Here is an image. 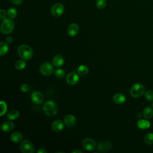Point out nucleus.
I'll return each mask as SVG.
<instances>
[{
    "mask_svg": "<svg viewBox=\"0 0 153 153\" xmlns=\"http://www.w3.org/2000/svg\"><path fill=\"white\" fill-rule=\"evenodd\" d=\"M18 55L23 60H30L33 56V50L32 48L26 44L20 45L17 48Z\"/></svg>",
    "mask_w": 153,
    "mask_h": 153,
    "instance_id": "obj_1",
    "label": "nucleus"
},
{
    "mask_svg": "<svg viewBox=\"0 0 153 153\" xmlns=\"http://www.w3.org/2000/svg\"><path fill=\"white\" fill-rule=\"evenodd\" d=\"M43 111L44 114L48 117L56 115L58 112L57 105L53 100L45 102L43 105Z\"/></svg>",
    "mask_w": 153,
    "mask_h": 153,
    "instance_id": "obj_2",
    "label": "nucleus"
},
{
    "mask_svg": "<svg viewBox=\"0 0 153 153\" xmlns=\"http://www.w3.org/2000/svg\"><path fill=\"white\" fill-rule=\"evenodd\" d=\"M14 28V22L10 19H5L2 21L1 26V30L3 34H9Z\"/></svg>",
    "mask_w": 153,
    "mask_h": 153,
    "instance_id": "obj_3",
    "label": "nucleus"
},
{
    "mask_svg": "<svg viewBox=\"0 0 153 153\" xmlns=\"http://www.w3.org/2000/svg\"><path fill=\"white\" fill-rule=\"evenodd\" d=\"M145 88L143 84L136 83L131 86L130 90V93L133 97L137 98L142 96L145 93Z\"/></svg>",
    "mask_w": 153,
    "mask_h": 153,
    "instance_id": "obj_4",
    "label": "nucleus"
},
{
    "mask_svg": "<svg viewBox=\"0 0 153 153\" xmlns=\"http://www.w3.org/2000/svg\"><path fill=\"white\" fill-rule=\"evenodd\" d=\"M39 71L43 75L50 76L54 72V67L50 63L44 62L41 65Z\"/></svg>",
    "mask_w": 153,
    "mask_h": 153,
    "instance_id": "obj_5",
    "label": "nucleus"
},
{
    "mask_svg": "<svg viewBox=\"0 0 153 153\" xmlns=\"http://www.w3.org/2000/svg\"><path fill=\"white\" fill-rule=\"evenodd\" d=\"M20 149L23 153H33L34 152V146L29 140H24L20 145Z\"/></svg>",
    "mask_w": 153,
    "mask_h": 153,
    "instance_id": "obj_6",
    "label": "nucleus"
},
{
    "mask_svg": "<svg viewBox=\"0 0 153 153\" xmlns=\"http://www.w3.org/2000/svg\"><path fill=\"white\" fill-rule=\"evenodd\" d=\"M82 146L84 149L88 151H91L96 148V143L93 139L90 137H87L82 140Z\"/></svg>",
    "mask_w": 153,
    "mask_h": 153,
    "instance_id": "obj_7",
    "label": "nucleus"
},
{
    "mask_svg": "<svg viewBox=\"0 0 153 153\" xmlns=\"http://www.w3.org/2000/svg\"><path fill=\"white\" fill-rule=\"evenodd\" d=\"M64 12V6L60 3L55 4L51 9V13L54 17L60 16Z\"/></svg>",
    "mask_w": 153,
    "mask_h": 153,
    "instance_id": "obj_8",
    "label": "nucleus"
},
{
    "mask_svg": "<svg viewBox=\"0 0 153 153\" xmlns=\"http://www.w3.org/2000/svg\"><path fill=\"white\" fill-rule=\"evenodd\" d=\"M112 148V145L109 141H103L98 143L97 146V149L99 152H106L110 151Z\"/></svg>",
    "mask_w": 153,
    "mask_h": 153,
    "instance_id": "obj_9",
    "label": "nucleus"
},
{
    "mask_svg": "<svg viewBox=\"0 0 153 153\" xmlns=\"http://www.w3.org/2000/svg\"><path fill=\"white\" fill-rule=\"evenodd\" d=\"M79 80V77L75 72H71L66 76V81L69 85H75Z\"/></svg>",
    "mask_w": 153,
    "mask_h": 153,
    "instance_id": "obj_10",
    "label": "nucleus"
},
{
    "mask_svg": "<svg viewBox=\"0 0 153 153\" xmlns=\"http://www.w3.org/2000/svg\"><path fill=\"white\" fill-rule=\"evenodd\" d=\"M31 100L35 104H41L44 101V96L40 91H34L31 94Z\"/></svg>",
    "mask_w": 153,
    "mask_h": 153,
    "instance_id": "obj_11",
    "label": "nucleus"
},
{
    "mask_svg": "<svg viewBox=\"0 0 153 153\" xmlns=\"http://www.w3.org/2000/svg\"><path fill=\"white\" fill-rule=\"evenodd\" d=\"M64 124L62 120H56L51 124V128L55 132H59L63 128Z\"/></svg>",
    "mask_w": 153,
    "mask_h": 153,
    "instance_id": "obj_12",
    "label": "nucleus"
},
{
    "mask_svg": "<svg viewBox=\"0 0 153 153\" xmlns=\"http://www.w3.org/2000/svg\"><path fill=\"white\" fill-rule=\"evenodd\" d=\"M52 62H53V65L55 67L60 68L63 65L65 60L62 56L57 54L54 56V57L52 59Z\"/></svg>",
    "mask_w": 153,
    "mask_h": 153,
    "instance_id": "obj_13",
    "label": "nucleus"
},
{
    "mask_svg": "<svg viewBox=\"0 0 153 153\" xmlns=\"http://www.w3.org/2000/svg\"><path fill=\"white\" fill-rule=\"evenodd\" d=\"M76 122V120L75 116L72 114H68L64 118V123L66 126L68 127L74 126Z\"/></svg>",
    "mask_w": 153,
    "mask_h": 153,
    "instance_id": "obj_14",
    "label": "nucleus"
},
{
    "mask_svg": "<svg viewBox=\"0 0 153 153\" xmlns=\"http://www.w3.org/2000/svg\"><path fill=\"white\" fill-rule=\"evenodd\" d=\"M14 127V124L10 121L4 122L1 126V130L4 132L11 131V130H13Z\"/></svg>",
    "mask_w": 153,
    "mask_h": 153,
    "instance_id": "obj_15",
    "label": "nucleus"
},
{
    "mask_svg": "<svg viewBox=\"0 0 153 153\" xmlns=\"http://www.w3.org/2000/svg\"><path fill=\"white\" fill-rule=\"evenodd\" d=\"M79 30L78 26L75 23H72L69 25L68 29V33L71 36H75Z\"/></svg>",
    "mask_w": 153,
    "mask_h": 153,
    "instance_id": "obj_16",
    "label": "nucleus"
},
{
    "mask_svg": "<svg viewBox=\"0 0 153 153\" xmlns=\"http://www.w3.org/2000/svg\"><path fill=\"white\" fill-rule=\"evenodd\" d=\"M10 139L14 143H19L23 139V135L19 131H14L10 135Z\"/></svg>",
    "mask_w": 153,
    "mask_h": 153,
    "instance_id": "obj_17",
    "label": "nucleus"
},
{
    "mask_svg": "<svg viewBox=\"0 0 153 153\" xmlns=\"http://www.w3.org/2000/svg\"><path fill=\"white\" fill-rule=\"evenodd\" d=\"M113 100L117 104H123L126 101V97L121 93H117L114 96Z\"/></svg>",
    "mask_w": 153,
    "mask_h": 153,
    "instance_id": "obj_18",
    "label": "nucleus"
},
{
    "mask_svg": "<svg viewBox=\"0 0 153 153\" xmlns=\"http://www.w3.org/2000/svg\"><path fill=\"white\" fill-rule=\"evenodd\" d=\"M20 116V113L17 110H12L10 112L8 113L7 115V119L10 120H14L17 118H18Z\"/></svg>",
    "mask_w": 153,
    "mask_h": 153,
    "instance_id": "obj_19",
    "label": "nucleus"
},
{
    "mask_svg": "<svg viewBox=\"0 0 153 153\" xmlns=\"http://www.w3.org/2000/svg\"><path fill=\"white\" fill-rule=\"evenodd\" d=\"M76 72L78 75L84 76L87 74V73L88 72V68L86 65H81L78 67L76 69Z\"/></svg>",
    "mask_w": 153,
    "mask_h": 153,
    "instance_id": "obj_20",
    "label": "nucleus"
},
{
    "mask_svg": "<svg viewBox=\"0 0 153 153\" xmlns=\"http://www.w3.org/2000/svg\"><path fill=\"white\" fill-rule=\"evenodd\" d=\"M143 117L146 119L151 118L153 117V110H152V109L149 106H147V107L145 108L143 111Z\"/></svg>",
    "mask_w": 153,
    "mask_h": 153,
    "instance_id": "obj_21",
    "label": "nucleus"
},
{
    "mask_svg": "<svg viewBox=\"0 0 153 153\" xmlns=\"http://www.w3.org/2000/svg\"><path fill=\"white\" fill-rule=\"evenodd\" d=\"M137 124L138 127L141 129H146L150 127V123L145 120H139Z\"/></svg>",
    "mask_w": 153,
    "mask_h": 153,
    "instance_id": "obj_22",
    "label": "nucleus"
},
{
    "mask_svg": "<svg viewBox=\"0 0 153 153\" xmlns=\"http://www.w3.org/2000/svg\"><path fill=\"white\" fill-rule=\"evenodd\" d=\"M8 44L5 41H1L0 42V55L3 56L5 54L8 50Z\"/></svg>",
    "mask_w": 153,
    "mask_h": 153,
    "instance_id": "obj_23",
    "label": "nucleus"
},
{
    "mask_svg": "<svg viewBox=\"0 0 153 153\" xmlns=\"http://www.w3.org/2000/svg\"><path fill=\"white\" fill-rule=\"evenodd\" d=\"M26 62L24 60H18L15 62L14 66L17 69L22 70L26 66Z\"/></svg>",
    "mask_w": 153,
    "mask_h": 153,
    "instance_id": "obj_24",
    "label": "nucleus"
},
{
    "mask_svg": "<svg viewBox=\"0 0 153 153\" xmlns=\"http://www.w3.org/2000/svg\"><path fill=\"white\" fill-rule=\"evenodd\" d=\"M144 140L147 145H152L153 143V133H147L145 136Z\"/></svg>",
    "mask_w": 153,
    "mask_h": 153,
    "instance_id": "obj_25",
    "label": "nucleus"
},
{
    "mask_svg": "<svg viewBox=\"0 0 153 153\" xmlns=\"http://www.w3.org/2000/svg\"><path fill=\"white\" fill-rule=\"evenodd\" d=\"M0 106H1V113L0 115L3 116L7 111V103L1 100L0 102Z\"/></svg>",
    "mask_w": 153,
    "mask_h": 153,
    "instance_id": "obj_26",
    "label": "nucleus"
},
{
    "mask_svg": "<svg viewBox=\"0 0 153 153\" xmlns=\"http://www.w3.org/2000/svg\"><path fill=\"white\" fill-rule=\"evenodd\" d=\"M17 10L14 8H10L8 9L7 12V15L10 19H14L17 16Z\"/></svg>",
    "mask_w": 153,
    "mask_h": 153,
    "instance_id": "obj_27",
    "label": "nucleus"
},
{
    "mask_svg": "<svg viewBox=\"0 0 153 153\" xmlns=\"http://www.w3.org/2000/svg\"><path fill=\"white\" fill-rule=\"evenodd\" d=\"M54 73L55 76L58 78H62L65 75V72L63 69H57Z\"/></svg>",
    "mask_w": 153,
    "mask_h": 153,
    "instance_id": "obj_28",
    "label": "nucleus"
},
{
    "mask_svg": "<svg viewBox=\"0 0 153 153\" xmlns=\"http://www.w3.org/2000/svg\"><path fill=\"white\" fill-rule=\"evenodd\" d=\"M106 5V0H97L96 6L99 9H103Z\"/></svg>",
    "mask_w": 153,
    "mask_h": 153,
    "instance_id": "obj_29",
    "label": "nucleus"
},
{
    "mask_svg": "<svg viewBox=\"0 0 153 153\" xmlns=\"http://www.w3.org/2000/svg\"><path fill=\"white\" fill-rule=\"evenodd\" d=\"M145 96L148 101H153V91L148 90L145 93Z\"/></svg>",
    "mask_w": 153,
    "mask_h": 153,
    "instance_id": "obj_30",
    "label": "nucleus"
},
{
    "mask_svg": "<svg viewBox=\"0 0 153 153\" xmlns=\"http://www.w3.org/2000/svg\"><path fill=\"white\" fill-rule=\"evenodd\" d=\"M20 89L22 92H24V93L27 92L29 90V85H27V84H23L20 87Z\"/></svg>",
    "mask_w": 153,
    "mask_h": 153,
    "instance_id": "obj_31",
    "label": "nucleus"
},
{
    "mask_svg": "<svg viewBox=\"0 0 153 153\" xmlns=\"http://www.w3.org/2000/svg\"><path fill=\"white\" fill-rule=\"evenodd\" d=\"M6 16H7V13H6V11L3 10V9H1L0 10V18L1 19H5V17H6Z\"/></svg>",
    "mask_w": 153,
    "mask_h": 153,
    "instance_id": "obj_32",
    "label": "nucleus"
},
{
    "mask_svg": "<svg viewBox=\"0 0 153 153\" xmlns=\"http://www.w3.org/2000/svg\"><path fill=\"white\" fill-rule=\"evenodd\" d=\"M13 4H15V5H20V4H21L22 2H23V0H10Z\"/></svg>",
    "mask_w": 153,
    "mask_h": 153,
    "instance_id": "obj_33",
    "label": "nucleus"
},
{
    "mask_svg": "<svg viewBox=\"0 0 153 153\" xmlns=\"http://www.w3.org/2000/svg\"><path fill=\"white\" fill-rule=\"evenodd\" d=\"M5 41L8 43V44H10L11 43L12 41H13V38L11 36H8L7 37L6 39H5Z\"/></svg>",
    "mask_w": 153,
    "mask_h": 153,
    "instance_id": "obj_34",
    "label": "nucleus"
},
{
    "mask_svg": "<svg viewBox=\"0 0 153 153\" xmlns=\"http://www.w3.org/2000/svg\"><path fill=\"white\" fill-rule=\"evenodd\" d=\"M47 151L44 148H41L40 149L38 150L37 153H46Z\"/></svg>",
    "mask_w": 153,
    "mask_h": 153,
    "instance_id": "obj_35",
    "label": "nucleus"
},
{
    "mask_svg": "<svg viewBox=\"0 0 153 153\" xmlns=\"http://www.w3.org/2000/svg\"><path fill=\"white\" fill-rule=\"evenodd\" d=\"M72 152H79V153H82V152L80 150H78V149H76V150H74L72 151Z\"/></svg>",
    "mask_w": 153,
    "mask_h": 153,
    "instance_id": "obj_36",
    "label": "nucleus"
},
{
    "mask_svg": "<svg viewBox=\"0 0 153 153\" xmlns=\"http://www.w3.org/2000/svg\"><path fill=\"white\" fill-rule=\"evenodd\" d=\"M137 115H137V118H139L141 117V115H140V113H138V114H137Z\"/></svg>",
    "mask_w": 153,
    "mask_h": 153,
    "instance_id": "obj_37",
    "label": "nucleus"
},
{
    "mask_svg": "<svg viewBox=\"0 0 153 153\" xmlns=\"http://www.w3.org/2000/svg\"><path fill=\"white\" fill-rule=\"evenodd\" d=\"M152 106L153 107V102H152Z\"/></svg>",
    "mask_w": 153,
    "mask_h": 153,
    "instance_id": "obj_38",
    "label": "nucleus"
}]
</instances>
